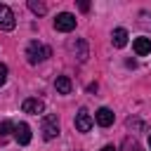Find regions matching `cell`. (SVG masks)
Instances as JSON below:
<instances>
[{
	"instance_id": "9c48e42d",
	"label": "cell",
	"mask_w": 151,
	"mask_h": 151,
	"mask_svg": "<svg viewBox=\"0 0 151 151\" xmlns=\"http://www.w3.org/2000/svg\"><path fill=\"white\" fill-rule=\"evenodd\" d=\"M132 47H134V52H137L139 57H146V54L151 52V38H137V40L132 42Z\"/></svg>"
},
{
	"instance_id": "5b68a950",
	"label": "cell",
	"mask_w": 151,
	"mask_h": 151,
	"mask_svg": "<svg viewBox=\"0 0 151 151\" xmlns=\"http://www.w3.org/2000/svg\"><path fill=\"white\" fill-rule=\"evenodd\" d=\"M17 26V19H14V12L0 2V31H12Z\"/></svg>"
},
{
	"instance_id": "ac0fdd59",
	"label": "cell",
	"mask_w": 151,
	"mask_h": 151,
	"mask_svg": "<svg viewBox=\"0 0 151 151\" xmlns=\"http://www.w3.org/2000/svg\"><path fill=\"white\" fill-rule=\"evenodd\" d=\"M101 151H116V149H113V146H104Z\"/></svg>"
},
{
	"instance_id": "30bf717a",
	"label": "cell",
	"mask_w": 151,
	"mask_h": 151,
	"mask_svg": "<svg viewBox=\"0 0 151 151\" xmlns=\"http://www.w3.org/2000/svg\"><path fill=\"white\" fill-rule=\"evenodd\" d=\"M71 50L76 52L78 61H85V59H87V42H85V40H76V42H71Z\"/></svg>"
},
{
	"instance_id": "3957f363",
	"label": "cell",
	"mask_w": 151,
	"mask_h": 151,
	"mask_svg": "<svg viewBox=\"0 0 151 151\" xmlns=\"http://www.w3.org/2000/svg\"><path fill=\"white\" fill-rule=\"evenodd\" d=\"M54 28L61 31V33L73 31V28H76V17H73L71 12H61V14H57V19H54Z\"/></svg>"
},
{
	"instance_id": "ba28073f",
	"label": "cell",
	"mask_w": 151,
	"mask_h": 151,
	"mask_svg": "<svg viewBox=\"0 0 151 151\" xmlns=\"http://www.w3.org/2000/svg\"><path fill=\"white\" fill-rule=\"evenodd\" d=\"M113 118H116V116H113V111H111V109H106V106H104V109H99V111L94 113V120H97V125H101V127L113 125Z\"/></svg>"
},
{
	"instance_id": "52a82bcc",
	"label": "cell",
	"mask_w": 151,
	"mask_h": 151,
	"mask_svg": "<svg viewBox=\"0 0 151 151\" xmlns=\"http://www.w3.org/2000/svg\"><path fill=\"white\" fill-rule=\"evenodd\" d=\"M14 139L21 146H26L31 142V127H28V123H14Z\"/></svg>"
},
{
	"instance_id": "7c38bea8",
	"label": "cell",
	"mask_w": 151,
	"mask_h": 151,
	"mask_svg": "<svg viewBox=\"0 0 151 151\" xmlns=\"http://www.w3.org/2000/svg\"><path fill=\"white\" fill-rule=\"evenodd\" d=\"M111 40H113L116 47H125V45H127V31H125V28H116L113 35H111Z\"/></svg>"
},
{
	"instance_id": "9a60e30c",
	"label": "cell",
	"mask_w": 151,
	"mask_h": 151,
	"mask_svg": "<svg viewBox=\"0 0 151 151\" xmlns=\"http://www.w3.org/2000/svg\"><path fill=\"white\" fill-rule=\"evenodd\" d=\"M139 24L146 26V28H151V12H142L139 14Z\"/></svg>"
},
{
	"instance_id": "7a4b0ae2",
	"label": "cell",
	"mask_w": 151,
	"mask_h": 151,
	"mask_svg": "<svg viewBox=\"0 0 151 151\" xmlns=\"http://www.w3.org/2000/svg\"><path fill=\"white\" fill-rule=\"evenodd\" d=\"M40 130H42V137H45V139H54V137L59 134V118H57V116H52V113H50V116H45V118H42V127H40Z\"/></svg>"
},
{
	"instance_id": "277c9868",
	"label": "cell",
	"mask_w": 151,
	"mask_h": 151,
	"mask_svg": "<svg viewBox=\"0 0 151 151\" xmlns=\"http://www.w3.org/2000/svg\"><path fill=\"white\" fill-rule=\"evenodd\" d=\"M92 125H94V118L87 113V109H80V111L76 113V130H78V132H90Z\"/></svg>"
},
{
	"instance_id": "6da1fadb",
	"label": "cell",
	"mask_w": 151,
	"mask_h": 151,
	"mask_svg": "<svg viewBox=\"0 0 151 151\" xmlns=\"http://www.w3.org/2000/svg\"><path fill=\"white\" fill-rule=\"evenodd\" d=\"M50 54H52L50 47L42 45V42H38V40L28 42V47H26V59H28V64H40V61H45Z\"/></svg>"
},
{
	"instance_id": "d6986e66",
	"label": "cell",
	"mask_w": 151,
	"mask_h": 151,
	"mask_svg": "<svg viewBox=\"0 0 151 151\" xmlns=\"http://www.w3.org/2000/svg\"><path fill=\"white\" fill-rule=\"evenodd\" d=\"M149 149H151V134H149Z\"/></svg>"
},
{
	"instance_id": "4fadbf2b",
	"label": "cell",
	"mask_w": 151,
	"mask_h": 151,
	"mask_svg": "<svg viewBox=\"0 0 151 151\" xmlns=\"http://www.w3.org/2000/svg\"><path fill=\"white\" fill-rule=\"evenodd\" d=\"M12 132H14V123L12 120H2L0 123V142H7Z\"/></svg>"
},
{
	"instance_id": "e0dca14e",
	"label": "cell",
	"mask_w": 151,
	"mask_h": 151,
	"mask_svg": "<svg viewBox=\"0 0 151 151\" xmlns=\"http://www.w3.org/2000/svg\"><path fill=\"white\" fill-rule=\"evenodd\" d=\"M5 83H7V66L0 64V85H5Z\"/></svg>"
},
{
	"instance_id": "8992f818",
	"label": "cell",
	"mask_w": 151,
	"mask_h": 151,
	"mask_svg": "<svg viewBox=\"0 0 151 151\" xmlns=\"http://www.w3.org/2000/svg\"><path fill=\"white\" fill-rule=\"evenodd\" d=\"M21 111H24V113H33V116H38V113L45 111V101L38 99V97H28V99H24Z\"/></svg>"
},
{
	"instance_id": "5bb4252c",
	"label": "cell",
	"mask_w": 151,
	"mask_h": 151,
	"mask_svg": "<svg viewBox=\"0 0 151 151\" xmlns=\"http://www.w3.org/2000/svg\"><path fill=\"white\" fill-rule=\"evenodd\" d=\"M28 9H31L33 14H45V12H47V7H45L42 2H35V0H28Z\"/></svg>"
},
{
	"instance_id": "8fae6325",
	"label": "cell",
	"mask_w": 151,
	"mask_h": 151,
	"mask_svg": "<svg viewBox=\"0 0 151 151\" xmlns=\"http://www.w3.org/2000/svg\"><path fill=\"white\" fill-rule=\"evenodd\" d=\"M54 87H57V92L59 94H71V80L66 78V76H57V80H54Z\"/></svg>"
},
{
	"instance_id": "2e32d148",
	"label": "cell",
	"mask_w": 151,
	"mask_h": 151,
	"mask_svg": "<svg viewBox=\"0 0 151 151\" xmlns=\"http://www.w3.org/2000/svg\"><path fill=\"white\" fill-rule=\"evenodd\" d=\"M125 151H142V149H139V144H137V142L125 139Z\"/></svg>"
}]
</instances>
